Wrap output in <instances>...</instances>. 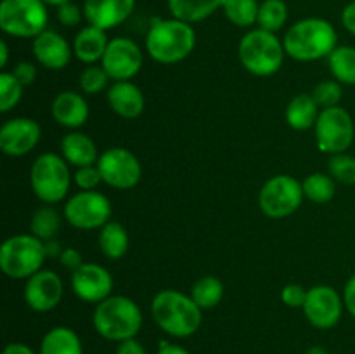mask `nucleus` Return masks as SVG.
<instances>
[{
	"label": "nucleus",
	"mask_w": 355,
	"mask_h": 354,
	"mask_svg": "<svg viewBox=\"0 0 355 354\" xmlns=\"http://www.w3.org/2000/svg\"><path fill=\"white\" fill-rule=\"evenodd\" d=\"M305 318L319 330H329L338 325L343 312V301L335 288L328 285H318L307 290L304 304Z\"/></svg>",
	"instance_id": "nucleus-14"
},
{
	"label": "nucleus",
	"mask_w": 355,
	"mask_h": 354,
	"mask_svg": "<svg viewBox=\"0 0 355 354\" xmlns=\"http://www.w3.org/2000/svg\"><path fill=\"white\" fill-rule=\"evenodd\" d=\"M75 183L80 189L83 191H94L101 183H103V177L97 167H82L78 169V172L75 174Z\"/></svg>",
	"instance_id": "nucleus-38"
},
{
	"label": "nucleus",
	"mask_w": 355,
	"mask_h": 354,
	"mask_svg": "<svg viewBox=\"0 0 355 354\" xmlns=\"http://www.w3.org/2000/svg\"><path fill=\"white\" fill-rule=\"evenodd\" d=\"M196 45L194 28L177 17L156 19L146 37V51L162 65H175L184 61Z\"/></svg>",
	"instance_id": "nucleus-3"
},
{
	"label": "nucleus",
	"mask_w": 355,
	"mask_h": 354,
	"mask_svg": "<svg viewBox=\"0 0 355 354\" xmlns=\"http://www.w3.org/2000/svg\"><path fill=\"white\" fill-rule=\"evenodd\" d=\"M288 19V7L283 0H263L260 3L257 24L266 31H279Z\"/></svg>",
	"instance_id": "nucleus-31"
},
{
	"label": "nucleus",
	"mask_w": 355,
	"mask_h": 354,
	"mask_svg": "<svg viewBox=\"0 0 355 354\" xmlns=\"http://www.w3.org/2000/svg\"><path fill=\"white\" fill-rule=\"evenodd\" d=\"M47 252L45 242L35 235H16L0 246V269L12 280H28L42 269Z\"/></svg>",
	"instance_id": "nucleus-5"
},
{
	"label": "nucleus",
	"mask_w": 355,
	"mask_h": 354,
	"mask_svg": "<svg viewBox=\"0 0 355 354\" xmlns=\"http://www.w3.org/2000/svg\"><path fill=\"white\" fill-rule=\"evenodd\" d=\"M329 69L340 83L355 85V47L342 45L328 56Z\"/></svg>",
	"instance_id": "nucleus-28"
},
{
	"label": "nucleus",
	"mask_w": 355,
	"mask_h": 354,
	"mask_svg": "<svg viewBox=\"0 0 355 354\" xmlns=\"http://www.w3.org/2000/svg\"><path fill=\"white\" fill-rule=\"evenodd\" d=\"M101 252L111 260L121 259L128 250V233L120 222L110 221L101 228L99 233Z\"/></svg>",
	"instance_id": "nucleus-27"
},
{
	"label": "nucleus",
	"mask_w": 355,
	"mask_h": 354,
	"mask_svg": "<svg viewBox=\"0 0 355 354\" xmlns=\"http://www.w3.org/2000/svg\"><path fill=\"white\" fill-rule=\"evenodd\" d=\"M191 297L201 309H211L224 297V283L217 276H203L191 288Z\"/></svg>",
	"instance_id": "nucleus-29"
},
{
	"label": "nucleus",
	"mask_w": 355,
	"mask_h": 354,
	"mask_svg": "<svg viewBox=\"0 0 355 354\" xmlns=\"http://www.w3.org/2000/svg\"><path fill=\"white\" fill-rule=\"evenodd\" d=\"M107 44L110 40L106 37V31L89 24L76 33L75 42H73V52L82 62L94 65L103 59Z\"/></svg>",
	"instance_id": "nucleus-22"
},
{
	"label": "nucleus",
	"mask_w": 355,
	"mask_h": 354,
	"mask_svg": "<svg viewBox=\"0 0 355 354\" xmlns=\"http://www.w3.org/2000/svg\"><path fill=\"white\" fill-rule=\"evenodd\" d=\"M44 2L47 3V6L59 7V6H62V3H66V2H71V0H44Z\"/></svg>",
	"instance_id": "nucleus-51"
},
{
	"label": "nucleus",
	"mask_w": 355,
	"mask_h": 354,
	"mask_svg": "<svg viewBox=\"0 0 355 354\" xmlns=\"http://www.w3.org/2000/svg\"><path fill=\"white\" fill-rule=\"evenodd\" d=\"M59 260H61V264L62 266L66 267V269H69V271H76L78 269V267H82L83 264V259H82V255H80V252L76 248H71V246H69V248H64L61 252V255H59Z\"/></svg>",
	"instance_id": "nucleus-42"
},
{
	"label": "nucleus",
	"mask_w": 355,
	"mask_h": 354,
	"mask_svg": "<svg viewBox=\"0 0 355 354\" xmlns=\"http://www.w3.org/2000/svg\"><path fill=\"white\" fill-rule=\"evenodd\" d=\"M40 354H83L80 337L68 326L49 330L40 344Z\"/></svg>",
	"instance_id": "nucleus-26"
},
{
	"label": "nucleus",
	"mask_w": 355,
	"mask_h": 354,
	"mask_svg": "<svg viewBox=\"0 0 355 354\" xmlns=\"http://www.w3.org/2000/svg\"><path fill=\"white\" fill-rule=\"evenodd\" d=\"M64 219L76 229H97L111 219V203L99 191H80L64 205Z\"/></svg>",
	"instance_id": "nucleus-11"
},
{
	"label": "nucleus",
	"mask_w": 355,
	"mask_h": 354,
	"mask_svg": "<svg viewBox=\"0 0 355 354\" xmlns=\"http://www.w3.org/2000/svg\"><path fill=\"white\" fill-rule=\"evenodd\" d=\"M101 66L106 69L111 80L125 82L141 71L142 51L134 40L125 37H116L110 40L106 52L101 59Z\"/></svg>",
	"instance_id": "nucleus-13"
},
{
	"label": "nucleus",
	"mask_w": 355,
	"mask_h": 354,
	"mask_svg": "<svg viewBox=\"0 0 355 354\" xmlns=\"http://www.w3.org/2000/svg\"><path fill=\"white\" fill-rule=\"evenodd\" d=\"M59 226H61V215L55 208L52 207H40L31 217V235H35L37 238L44 239H52L55 236V233L59 231Z\"/></svg>",
	"instance_id": "nucleus-32"
},
{
	"label": "nucleus",
	"mask_w": 355,
	"mask_h": 354,
	"mask_svg": "<svg viewBox=\"0 0 355 354\" xmlns=\"http://www.w3.org/2000/svg\"><path fill=\"white\" fill-rule=\"evenodd\" d=\"M342 23H343V26L350 31V33L355 35V0L354 2H350L349 6L343 9Z\"/></svg>",
	"instance_id": "nucleus-45"
},
{
	"label": "nucleus",
	"mask_w": 355,
	"mask_h": 354,
	"mask_svg": "<svg viewBox=\"0 0 355 354\" xmlns=\"http://www.w3.org/2000/svg\"><path fill=\"white\" fill-rule=\"evenodd\" d=\"M47 21V3L44 0H2L0 3V28L10 37H38L45 31Z\"/></svg>",
	"instance_id": "nucleus-7"
},
{
	"label": "nucleus",
	"mask_w": 355,
	"mask_h": 354,
	"mask_svg": "<svg viewBox=\"0 0 355 354\" xmlns=\"http://www.w3.org/2000/svg\"><path fill=\"white\" fill-rule=\"evenodd\" d=\"M107 80H110V75H107L103 66H89L80 75V87H82L83 92L92 96V94L106 89Z\"/></svg>",
	"instance_id": "nucleus-36"
},
{
	"label": "nucleus",
	"mask_w": 355,
	"mask_h": 354,
	"mask_svg": "<svg viewBox=\"0 0 355 354\" xmlns=\"http://www.w3.org/2000/svg\"><path fill=\"white\" fill-rule=\"evenodd\" d=\"M307 354H328V351L321 346H314L307 351Z\"/></svg>",
	"instance_id": "nucleus-50"
},
{
	"label": "nucleus",
	"mask_w": 355,
	"mask_h": 354,
	"mask_svg": "<svg viewBox=\"0 0 355 354\" xmlns=\"http://www.w3.org/2000/svg\"><path fill=\"white\" fill-rule=\"evenodd\" d=\"M107 104L116 115L123 118H137L144 111V94L135 83L128 82H114L107 89Z\"/></svg>",
	"instance_id": "nucleus-20"
},
{
	"label": "nucleus",
	"mask_w": 355,
	"mask_h": 354,
	"mask_svg": "<svg viewBox=\"0 0 355 354\" xmlns=\"http://www.w3.org/2000/svg\"><path fill=\"white\" fill-rule=\"evenodd\" d=\"M23 83L12 73H0V111L7 113L12 110L23 96Z\"/></svg>",
	"instance_id": "nucleus-34"
},
{
	"label": "nucleus",
	"mask_w": 355,
	"mask_h": 354,
	"mask_svg": "<svg viewBox=\"0 0 355 354\" xmlns=\"http://www.w3.org/2000/svg\"><path fill=\"white\" fill-rule=\"evenodd\" d=\"M336 30L322 17L297 21L284 35V52L297 61H315L328 58L336 49Z\"/></svg>",
	"instance_id": "nucleus-1"
},
{
	"label": "nucleus",
	"mask_w": 355,
	"mask_h": 354,
	"mask_svg": "<svg viewBox=\"0 0 355 354\" xmlns=\"http://www.w3.org/2000/svg\"><path fill=\"white\" fill-rule=\"evenodd\" d=\"M319 117V104L312 94H298L286 108V121L295 130H307L315 127Z\"/></svg>",
	"instance_id": "nucleus-24"
},
{
	"label": "nucleus",
	"mask_w": 355,
	"mask_h": 354,
	"mask_svg": "<svg viewBox=\"0 0 355 354\" xmlns=\"http://www.w3.org/2000/svg\"><path fill=\"white\" fill-rule=\"evenodd\" d=\"M312 97L315 103L324 110V108L338 106L340 99H342V87H340L338 80H326V82L318 83L314 87Z\"/></svg>",
	"instance_id": "nucleus-37"
},
{
	"label": "nucleus",
	"mask_w": 355,
	"mask_h": 354,
	"mask_svg": "<svg viewBox=\"0 0 355 354\" xmlns=\"http://www.w3.org/2000/svg\"><path fill=\"white\" fill-rule=\"evenodd\" d=\"M354 120L347 110L340 106L324 108L315 121V139L322 153H345L354 142Z\"/></svg>",
	"instance_id": "nucleus-10"
},
{
	"label": "nucleus",
	"mask_w": 355,
	"mask_h": 354,
	"mask_svg": "<svg viewBox=\"0 0 355 354\" xmlns=\"http://www.w3.org/2000/svg\"><path fill=\"white\" fill-rule=\"evenodd\" d=\"M35 194L45 203H58L68 194L71 176L68 162L55 153H44L33 162L30 174Z\"/></svg>",
	"instance_id": "nucleus-8"
},
{
	"label": "nucleus",
	"mask_w": 355,
	"mask_h": 354,
	"mask_svg": "<svg viewBox=\"0 0 355 354\" xmlns=\"http://www.w3.org/2000/svg\"><path fill=\"white\" fill-rule=\"evenodd\" d=\"M304 194L314 203H328L335 196V183L329 176L321 172L311 174L307 179L302 183Z\"/></svg>",
	"instance_id": "nucleus-33"
},
{
	"label": "nucleus",
	"mask_w": 355,
	"mask_h": 354,
	"mask_svg": "<svg viewBox=\"0 0 355 354\" xmlns=\"http://www.w3.org/2000/svg\"><path fill=\"white\" fill-rule=\"evenodd\" d=\"M40 125L31 118H12L0 128V149L7 156L28 155L40 141Z\"/></svg>",
	"instance_id": "nucleus-17"
},
{
	"label": "nucleus",
	"mask_w": 355,
	"mask_h": 354,
	"mask_svg": "<svg viewBox=\"0 0 355 354\" xmlns=\"http://www.w3.org/2000/svg\"><path fill=\"white\" fill-rule=\"evenodd\" d=\"M2 354H35V351L31 347H28L26 344L21 342H12L9 346H6Z\"/></svg>",
	"instance_id": "nucleus-46"
},
{
	"label": "nucleus",
	"mask_w": 355,
	"mask_h": 354,
	"mask_svg": "<svg viewBox=\"0 0 355 354\" xmlns=\"http://www.w3.org/2000/svg\"><path fill=\"white\" fill-rule=\"evenodd\" d=\"M156 354H191V353L187 349H184V347L175 346V344L162 342L159 344V349Z\"/></svg>",
	"instance_id": "nucleus-47"
},
{
	"label": "nucleus",
	"mask_w": 355,
	"mask_h": 354,
	"mask_svg": "<svg viewBox=\"0 0 355 354\" xmlns=\"http://www.w3.org/2000/svg\"><path fill=\"white\" fill-rule=\"evenodd\" d=\"M156 325L172 337H191L200 330L203 314L191 295L177 290H163L155 295L151 304Z\"/></svg>",
	"instance_id": "nucleus-2"
},
{
	"label": "nucleus",
	"mask_w": 355,
	"mask_h": 354,
	"mask_svg": "<svg viewBox=\"0 0 355 354\" xmlns=\"http://www.w3.org/2000/svg\"><path fill=\"white\" fill-rule=\"evenodd\" d=\"M12 75L16 76V78L19 80L24 87H26V85H31V83L35 82V78H37V68H35L33 62L21 61L16 65Z\"/></svg>",
	"instance_id": "nucleus-41"
},
{
	"label": "nucleus",
	"mask_w": 355,
	"mask_h": 354,
	"mask_svg": "<svg viewBox=\"0 0 355 354\" xmlns=\"http://www.w3.org/2000/svg\"><path fill=\"white\" fill-rule=\"evenodd\" d=\"M225 17L239 28H248L257 23L260 3L257 0H224Z\"/></svg>",
	"instance_id": "nucleus-30"
},
{
	"label": "nucleus",
	"mask_w": 355,
	"mask_h": 354,
	"mask_svg": "<svg viewBox=\"0 0 355 354\" xmlns=\"http://www.w3.org/2000/svg\"><path fill=\"white\" fill-rule=\"evenodd\" d=\"M62 281L54 271L40 269L24 285V301L33 311L47 312L61 302Z\"/></svg>",
	"instance_id": "nucleus-16"
},
{
	"label": "nucleus",
	"mask_w": 355,
	"mask_h": 354,
	"mask_svg": "<svg viewBox=\"0 0 355 354\" xmlns=\"http://www.w3.org/2000/svg\"><path fill=\"white\" fill-rule=\"evenodd\" d=\"M135 9V0H85L83 17L101 30L120 26Z\"/></svg>",
	"instance_id": "nucleus-18"
},
{
	"label": "nucleus",
	"mask_w": 355,
	"mask_h": 354,
	"mask_svg": "<svg viewBox=\"0 0 355 354\" xmlns=\"http://www.w3.org/2000/svg\"><path fill=\"white\" fill-rule=\"evenodd\" d=\"M94 328L101 337L113 342L135 339L142 326V312L132 298L110 295L99 302L92 316Z\"/></svg>",
	"instance_id": "nucleus-4"
},
{
	"label": "nucleus",
	"mask_w": 355,
	"mask_h": 354,
	"mask_svg": "<svg viewBox=\"0 0 355 354\" xmlns=\"http://www.w3.org/2000/svg\"><path fill=\"white\" fill-rule=\"evenodd\" d=\"M45 252H47V257H54V255H61L62 250L59 248L58 242H54V239H47V242H45Z\"/></svg>",
	"instance_id": "nucleus-48"
},
{
	"label": "nucleus",
	"mask_w": 355,
	"mask_h": 354,
	"mask_svg": "<svg viewBox=\"0 0 355 354\" xmlns=\"http://www.w3.org/2000/svg\"><path fill=\"white\" fill-rule=\"evenodd\" d=\"M239 61L257 76L274 75L281 68L284 59V45L276 33L262 28L248 31L239 42Z\"/></svg>",
	"instance_id": "nucleus-6"
},
{
	"label": "nucleus",
	"mask_w": 355,
	"mask_h": 354,
	"mask_svg": "<svg viewBox=\"0 0 355 354\" xmlns=\"http://www.w3.org/2000/svg\"><path fill=\"white\" fill-rule=\"evenodd\" d=\"M103 183L116 189H130L137 186L142 176V167L137 156L125 148L106 149L97 160Z\"/></svg>",
	"instance_id": "nucleus-12"
},
{
	"label": "nucleus",
	"mask_w": 355,
	"mask_h": 354,
	"mask_svg": "<svg viewBox=\"0 0 355 354\" xmlns=\"http://www.w3.org/2000/svg\"><path fill=\"white\" fill-rule=\"evenodd\" d=\"M7 59H9V47H7L6 40H0V66L6 68Z\"/></svg>",
	"instance_id": "nucleus-49"
},
{
	"label": "nucleus",
	"mask_w": 355,
	"mask_h": 354,
	"mask_svg": "<svg viewBox=\"0 0 355 354\" xmlns=\"http://www.w3.org/2000/svg\"><path fill=\"white\" fill-rule=\"evenodd\" d=\"M58 19L62 26H76L82 21V9L73 2L62 3L58 7Z\"/></svg>",
	"instance_id": "nucleus-39"
},
{
	"label": "nucleus",
	"mask_w": 355,
	"mask_h": 354,
	"mask_svg": "<svg viewBox=\"0 0 355 354\" xmlns=\"http://www.w3.org/2000/svg\"><path fill=\"white\" fill-rule=\"evenodd\" d=\"M116 354H148V353H146L144 346H142L141 342H137L135 339H128L118 344Z\"/></svg>",
	"instance_id": "nucleus-44"
},
{
	"label": "nucleus",
	"mask_w": 355,
	"mask_h": 354,
	"mask_svg": "<svg viewBox=\"0 0 355 354\" xmlns=\"http://www.w3.org/2000/svg\"><path fill=\"white\" fill-rule=\"evenodd\" d=\"M52 117L62 127L78 128L89 118V104L78 92L64 90L52 101Z\"/></svg>",
	"instance_id": "nucleus-21"
},
{
	"label": "nucleus",
	"mask_w": 355,
	"mask_h": 354,
	"mask_svg": "<svg viewBox=\"0 0 355 354\" xmlns=\"http://www.w3.org/2000/svg\"><path fill=\"white\" fill-rule=\"evenodd\" d=\"M224 0H168V9L173 17L186 23H200L218 10Z\"/></svg>",
	"instance_id": "nucleus-25"
},
{
	"label": "nucleus",
	"mask_w": 355,
	"mask_h": 354,
	"mask_svg": "<svg viewBox=\"0 0 355 354\" xmlns=\"http://www.w3.org/2000/svg\"><path fill=\"white\" fill-rule=\"evenodd\" d=\"M304 187L295 177L281 174L263 184L259 194L260 210L270 219H284L297 212L304 200Z\"/></svg>",
	"instance_id": "nucleus-9"
},
{
	"label": "nucleus",
	"mask_w": 355,
	"mask_h": 354,
	"mask_svg": "<svg viewBox=\"0 0 355 354\" xmlns=\"http://www.w3.org/2000/svg\"><path fill=\"white\" fill-rule=\"evenodd\" d=\"M33 54L47 69H62L71 59V47L62 35L45 30L33 38Z\"/></svg>",
	"instance_id": "nucleus-19"
},
{
	"label": "nucleus",
	"mask_w": 355,
	"mask_h": 354,
	"mask_svg": "<svg viewBox=\"0 0 355 354\" xmlns=\"http://www.w3.org/2000/svg\"><path fill=\"white\" fill-rule=\"evenodd\" d=\"M343 304H345L350 316L355 319V274L350 276V280L345 285V290H343Z\"/></svg>",
	"instance_id": "nucleus-43"
},
{
	"label": "nucleus",
	"mask_w": 355,
	"mask_h": 354,
	"mask_svg": "<svg viewBox=\"0 0 355 354\" xmlns=\"http://www.w3.org/2000/svg\"><path fill=\"white\" fill-rule=\"evenodd\" d=\"M329 174L343 184H355V158L345 153H338L329 158Z\"/></svg>",
	"instance_id": "nucleus-35"
},
{
	"label": "nucleus",
	"mask_w": 355,
	"mask_h": 354,
	"mask_svg": "<svg viewBox=\"0 0 355 354\" xmlns=\"http://www.w3.org/2000/svg\"><path fill=\"white\" fill-rule=\"evenodd\" d=\"M283 302L288 305V307H304L305 298H307V292L304 290L302 285L290 283L283 288Z\"/></svg>",
	"instance_id": "nucleus-40"
},
{
	"label": "nucleus",
	"mask_w": 355,
	"mask_h": 354,
	"mask_svg": "<svg viewBox=\"0 0 355 354\" xmlns=\"http://www.w3.org/2000/svg\"><path fill=\"white\" fill-rule=\"evenodd\" d=\"M61 151L66 162L78 169L94 165L99 160L96 142L82 132H71V134L64 135L61 142Z\"/></svg>",
	"instance_id": "nucleus-23"
},
{
	"label": "nucleus",
	"mask_w": 355,
	"mask_h": 354,
	"mask_svg": "<svg viewBox=\"0 0 355 354\" xmlns=\"http://www.w3.org/2000/svg\"><path fill=\"white\" fill-rule=\"evenodd\" d=\"M71 287L78 298L99 304L111 295L113 278L106 267L94 262H85L82 267L73 271Z\"/></svg>",
	"instance_id": "nucleus-15"
}]
</instances>
